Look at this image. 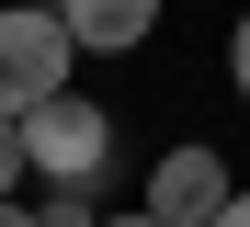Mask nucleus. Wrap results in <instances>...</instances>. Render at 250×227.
Instances as JSON below:
<instances>
[{
  "instance_id": "1",
  "label": "nucleus",
  "mask_w": 250,
  "mask_h": 227,
  "mask_svg": "<svg viewBox=\"0 0 250 227\" xmlns=\"http://www.w3.org/2000/svg\"><path fill=\"white\" fill-rule=\"evenodd\" d=\"M23 170L46 182V193H103L114 170V114L91 91H57L46 114H23Z\"/></svg>"
},
{
  "instance_id": "2",
  "label": "nucleus",
  "mask_w": 250,
  "mask_h": 227,
  "mask_svg": "<svg viewBox=\"0 0 250 227\" xmlns=\"http://www.w3.org/2000/svg\"><path fill=\"white\" fill-rule=\"evenodd\" d=\"M68 57H80V45H68L57 12H0V114H12V125L46 114L68 91Z\"/></svg>"
},
{
  "instance_id": "3",
  "label": "nucleus",
  "mask_w": 250,
  "mask_h": 227,
  "mask_svg": "<svg viewBox=\"0 0 250 227\" xmlns=\"http://www.w3.org/2000/svg\"><path fill=\"white\" fill-rule=\"evenodd\" d=\"M239 205V170L216 159V148H159V170H148V227H216Z\"/></svg>"
},
{
  "instance_id": "4",
  "label": "nucleus",
  "mask_w": 250,
  "mask_h": 227,
  "mask_svg": "<svg viewBox=\"0 0 250 227\" xmlns=\"http://www.w3.org/2000/svg\"><path fill=\"white\" fill-rule=\"evenodd\" d=\"M68 45H103V57H125V45L159 34V0H80V12H57Z\"/></svg>"
},
{
  "instance_id": "5",
  "label": "nucleus",
  "mask_w": 250,
  "mask_h": 227,
  "mask_svg": "<svg viewBox=\"0 0 250 227\" xmlns=\"http://www.w3.org/2000/svg\"><path fill=\"white\" fill-rule=\"evenodd\" d=\"M34 227H103V205H91V193H46V205H34Z\"/></svg>"
},
{
  "instance_id": "6",
  "label": "nucleus",
  "mask_w": 250,
  "mask_h": 227,
  "mask_svg": "<svg viewBox=\"0 0 250 227\" xmlns=\"http://www.w3.org/2000/svg\"><path fill=\"white\" fill-rule=\"evenodd\" d=\"M12 182H23V125L0 114V205H12Z\"/></svg>"
},
{
  "instance_id": "7",
  "label": "nucleus",
  "mask_w": 250,
  "mask_h": 227,
  "mask_svg": "<svg viewBox=\"0 0 250 227\" xmlns=\"http://www.w3.org/2000/svg\"><path fill=\"white\" fill-rule=\"evenodd\" d=\"M228 80L250 91V12H239V34H228Z\"/></svg>"
},
{
  "instance_id": "8",
  "label": "nucleus",
  "mask_w": 250,
  "mask_h": 227,
  "mask_svg": "<svg viewBox=\"0 0 250 227\" xmlns=\"http://www.w3.org/2000/svg\"><path fill=\"white\" fill-rule=\"evenodd\" d=\"M0 227H34V205H0Z\"/></svg>"
},
{
  "instance_id": "9",
  "label": "nucleus",
  "mask_w": 250,
  "mask_h": 227,
  "mask_svg": "<svg viewBox=\"0 0 250 227\" xmlns=\"http://www.w3.org/2000/svg\"><path fill=\"white\" fill-rule=\"evenodd\" d=\"M216 227H250V193H239V205H228V216H216Z\"/></svg>"
},
{
  "instance_id": "10",
  "label": "nucleus",
  "mask_w": 250,
  "mask_h": 227,
  "mask_svg": "<svg viewBox=\"0 0 250 227\" xmlns=\"http://www.w3.org/2000/svg\"><path fill=\"white\" fill-rule=\"evenodd\" d=\"M103 227H148V216H103Z\"/></svg>"
}]
</instances>
